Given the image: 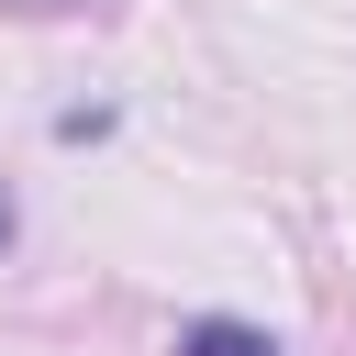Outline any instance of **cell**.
<instances>
[{
    "instance_id": "6da1fadb",
    "label": "cell",
    "mask_w": 356,
    "mask_h": 356,
    "mask_svg": "<svg viewBox=\"0 0 356 356\" xmlns=\"http://www.w3.org/2000/svg\"><path fill=\"white\" fill-rule=\"evenodd\" d=\"M178 356H278V334H256V323H189Z\"/></svg>"
},
{
    "instance_id": "7a4b0ae2",
    "label": "cell",
    "mask_w": 356,
    "mask_h": 356,
    "mask_svg": "<svg viewBox=\"0 0 356 356\" xmlns=\"http://www.w3.org/2000/svg\"><path fill=\"white\" fill-rule=\"evenodd\" d=\"M11 234H22V211H11V189H0V245H11Z\"/></svg>"
}]
</instances>
